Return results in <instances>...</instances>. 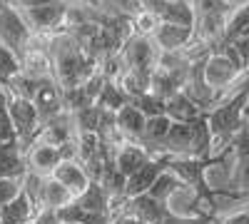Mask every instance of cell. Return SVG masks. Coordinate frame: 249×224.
<instances>
[{"label": "cell", "instance_id": "4fadbf2b", "mask_svg": "<svg viewBox=\"0 0 249 224\" xmlns=\"http://www.w3.org/2000/svg\"><path fill=\"white\" fill-rule=\"evenodd\" d=\"M50 177H55L62 187L70 190L75 199H77V197H82V194L88 192V187L92 185V179L88 177L85 167H82L77 159H65V162H60L57 170H55Z\"/></svg>", "mask_w": 249, "mask_h": 224}, {"label": "cell", "instance_id": "8fae6325", "mask_svg": "<svg viewBox=\"0 0 249 224\" xmlns=\"http://www.w3.org/2000/svg\"><path fill=\"white\" fill-rule=\"evenodd\" d=\"M147 122H150V117L132 103L127 107H122L120 112H115V127H117L120 137L127 142H142L144 132H147Z\"/></svg>", "mask_w": 249, "mask_h": 224}, {"label": "cell", "instance_id": "83f0119b", "mask_svg": "<svg viewBox=\"0 0 249 224\" xmlns=\"http://www.w3.org/2000/svg\"><path fill=\"white\" fill-rule=\"evenodd\" d=\"M247 122H249V107H247Z\"/></svg>", "mask_w": 249, "mask_h": 224}, {"label": "cell", "instance_id": "5b68a950", "mask_svg": "<svg viewBox=\"0 0 249 224\" xmlns=\"http://www.w3.org/2000/svg\"><path fill=\"white\" fill-rule=\"evenodd\" d=\"M65 159H77L75 142H70L65 147H53V145H45V142H33L25 150L28 172L37 174V177H50L57 170L60 162H65Z\"/></svg>", "mask_w": 249, "mask_h": 224}, {"label": "cell", "instance_id": "277c9868", "mask_svg": "<svg viewBox=\"0 0 249 224\" xmlns=\"http://www.w3.org/2000/svg\"><path fill=\"white\" fill-rule=\"evenodd\" d=\"M33 40H35V35L28 28L25 17L18 10L0 3V43H3L8 50H13L15 57L23 63V57L28 55Z\"/></svg>", "mask_w": 249, "mask_h": 224}, {"label": "cell", "instance_id": "f1b7e54d", "mask_svg": "<svg viewBox=\"0 0 249 224\" xmlns=\"http://www.w3.org/2000/svg\"><path fill=\"white\" fill-rule=\"evenodd\" d=\"M72 224H77V222H72Z\"/></svg>", "mask_w": 249, "mask_h": 224}, {"label": "cell", "instance_id": "ba28073f", "mask_svg": "<svg viewBox=\"0 0 249 224\" xmlns=\"http://www.w3.org/2000/svg\"><path fill=\"white\" fill-rule=\"evenodd\" d=\"M167 165H170V155H160V157H152L140 172H135L132 177H127L124 199H135V197L147 194L152 190V185L160 179V174L167 172Z\"/></svg>", "mask_w": 249, "mask_h": 224}, {"label": "cell", "instance_id": "6da1fadb", "mask_svg": "<svg viewBox=\"0 0 249 224\" xmlns=\"http://www.w3.org/2000/svg\"><path fill=\"white\" fill-rule=\"evenodd\" d=\"M50 55H53V68H55V80L62 90H77L92 80L97 72V63L77 45V40L70 33H57L50 37Z\"/></svg>", "mask_w": 249, "mask_h": 224}, {"label": "cell", "instance_id": "cb8c5ba5", "mask_svg": "<svg viewBox=\"0 0 249 224\" xmlns=\"http://www.w3.org/2000/svg\"><path fill=\"white\" fill-rule=\"evenodd\" d=\"M3 5L18 10V13H28V10H35V8H43V5H50V3H57V0H0Z\"/></svg>", "mask_w": 249, "mask_h": 224}, {"label": "cell", "instance_id": "44dd1931", "mask_svg": "<svg viewBox=\"0 0 249 224\" xmlns=\"http://www.w3.org/2000/svg\"><path fill=\"white\" fill-rule=\"evenodd\" d=\"M8 142H18V132L8 110V92L0 85V145H8Z\"/></svg>", "mask_w": 249, "mask_h": 224}, {"label": "cell", "instance_id": "7402d4cb", "mask_svg": "<svg viewBox=\"0 0 249 224\" xmlns=\"http://www.w3.org/2000/svg\"><path fill=\"white\" fill-rule=\"evenodd\" d=\"M130 15H132L135 33H140V35H147V37H152V33H155V30L162 25V20H160L157 15H152L150 10H144V8H137V10H132Z\"/></svg>", "mask_w": 249, "mask_h": 224}, {"label": "cell", "instance_id": "603a6c76", "mask_svg": "<svg viewBox=\"0 0 249 224\" xmlns=\"http://www.w3.org/2000/svg\"><path fill=\"white\" fill-rule=\"evenodd\" d=\"M132 105H137L147 117H160V115H167V100H162L157 95H142L137 100H132Z\"/></svg>", "mask_w": 249, "mask_h": 224}, {"label": "cell", "instance_id": "8992f818", "mask_svg": "<svg viewBox=\"0 0 249 224\" xmlns=\"http://www.w3.org/2000/svg\"><path fill=\"white\" fill-rule=\"evenodd\" d=\"M160 50L155 45V40L147 37V35H140V33H132L124 45L120 48V57L124 63V70H150L155 72L157 63H160Z\"/></svg>", "mask_w": 249, "mask_h": 224}, {"label": "cell", "instance_id": "3957f363", "mask_svg": "<svg viewBox=\"0 0 249 224\" xmlns=\"http://www.w3.org/2000/svg\"><path fill=\"white\" fill-rule=\"evenodd\" d=\"M8 92V110H10V117H13V125H15V132H18V142L23 152L37 139V132L43 127V120H40V112L35 107L33 100L18 95V92Z\"/></svg>", "mask_w": 249, "mask_h": 224}, {"label": "cell", "instance_id": "9a60e30c", "mask_svg": "<svg viewBox=\"0 0 249 224\" xmlns=\"http://www.w3.org/2000/svg\"><path fill=\"white\" fill-rule=\"evenodd\" d=\"M25 174H28V165L20 142L0 145V179H23Z\"/></svg>", "mask_w": 249, "mask_h": 224}, {"label": "cell", "instance_id": "5bb4252c", "mask_svg": "<svg viewBox=\"0 0 249 224\" xmlns=\"http://www.w3.org/2000/svg\"><path fill=\"white\" fill-rule=\"evenodd\" d=\"M37 214H40L37 205L23 187V192H20L10 205H5L3 209H0V222L3 224H30Z\"/></svg>", "mask_w": 249, "mask_h": 224}, {"label": "cell", "instance_id": "ac0fdd59", "mask_svg": "<svg viewBox=\"0 0 249 224\" xmlns=\"http://www.w3.org/2000/svg\"><path fill=\"white\" fill-rule=\"evenodd\" d=\"M130 103H132V97L120 87L117 80H107L105 87H102V92H100V97H97V107L107 110V112H120Z\"/></svg>", "mask_w": 249, "mask_h": 224}, {"label": "cell", "instance_id": "52a82bcc", "mask_svg": "<svg viewBox=\"0 0 249 224\" xmlns=\"http://www.w3.org/2000/svg\"><path fill=\"white\" fill-rule=\"evenodd\" d=\"M222 190H230L234 199L249 197V127H244L234 139V170L230 177V187Z\"/></svg>", "mask_w": 249, "mask_h": 224}, {"label": "cell", "instance_id": "484cf974", "mask_svg": "<svg viewBox=\"0 0 249 224\" xmlns=\"http://www.w3.org/2000/svg\"><path fill=\"white\" fill-rule=\"evenodd\" d=\"M219 224H249V207L234 209L230 214H219Z\"/></svg>", "mask_w": 249, "mask_h": 224}, {"label": "cell", "instance_id": "ffe728a7", "mask_svg": "<svg viewBox=\"0 0 249 224\" xmlns=\"http://www.w3.org/2000/svg\"><path fill=\"white\" fill-rule=\"evenodd\" d=\"M184 187V182L177 177V174H172V172H162L160 174V179L152 185V190L147 192L150 197H155V199H160V202H167L177 190H182Z\"/></svg>", "mask_w": 249, "mask_h": 224}, {"label": "cell", "instance_id": "30bf717a", "mask_svg": "<svg viewBox=\"0 0 249 224\" xmlns=\"http://www.w3.org/2000/svg\"><path fill=\"white\" fill-rule=\"evenodd\" d=\"M150 159H152V155L144 150L140 142L122 139L120 145H115V150H112V162H115V167H117L124 177H132L135 172H140Z\"/></svg>", "mask_w": 249, "mask_h": 224}, {"label": "cell", "instance_id": "9c48e42d", "mask_svg": "<svg viewBox=\"0 0 249 224\" xmlns=\"http://www.w3.org/2000/svg\"><path fill=\"white\" fill-rule=\"evenodd\" d=\"M152 40H155L160 52H182L192 45L195 28L192 25H179V23H162L152 33Z\"/></svg>", "mask_w": 249, "mask_h": 224}, {"label": "cell", "instance_id": "7a4b0ae2", "mask_svg": "<svg viewBox=\"0 0 249 224\" xmlns=\"http://www.w3.org/2000/svg\"><path fill=\"white\" fill-rule=\"evenodd\" d=\"M247 107H249V75L242 80V85L230 97L222 100L214 110L207 112V122H210L212 142H214V155L232 150L239 132L249 127Z\"/></svg>", "mask_w": 249, "mask_h": 224}, {"label": "cell", "instance_id": "2e32d148", "mask_svg": "<svg viewBox=\"0 0 249 224\" xmlns=\"http://www.w3.org/2000/svg\"><path fill=\"white\" fill-rule=\"evenodd\" d=\"M207 115L204 107H199L190 95L184 92H177L167 100V117L175 120V122H184V125H192V122L202 120Z\"/></svg>", "mask_w": 249, "mask_h": 224}, {"label": "cell", "instance_id": "d4e9b609", "mask_svg": "<svg viewBox=\"0 0 249 224\" xmlns=\"http://www.w3.org/2000/svg\"><path fill=\"white\" fill-rule=\"evenodd\" d=\"M219 214L214 217H197V219H187V217H177V214H167L162 224H217Z\"/></svg>", "mask_w": 249, "mask_h": 224}, {"label": "cell", "instance_id": "f546056e", "mask_svg": "<svg viewBox=\"0 0 249 224\" xmlns=\"http://www.w3.org/2000/svg\"><path fill=\"white\" fill-rule=\"evenodd\" d=\"M0 224H3V222H0Z\"/></svg>", "mask_w": 249, "mask_h": 224}, {"label": "cell", "instance_id": "e0dca14e", "mask_svg": "<svg viewBox=\"0 0 249 224\" xmlns=\"http://www.w3.org/2000/svg\"><path fill=\"white\" fill-rule=\"evenodd\" d=\"M117 83L132 100H137L142 95L152 92V72L150 70H124Z\"/></svg>", "mask_w": 249, "mask_h": 224}, {"label": "cell", "instance_id": "7c38bea8", "mask_svg": "<svg viewBox=\"0 0 249 224\" xmlns=\"http://www.w3.org/2000/svg\"><path fill=\"white\" fill-rule=\"evenodd\" d=\"M75 137H77V132H75L72 112H62L60 117L45 122L40 127L35 142H45V145H53V147H65L70 142H75Z\"/></svg>", "mask_w": 249, "mask_h": 224}, {"label": "cell", "instance_id": "4316f807", "mask_svg": "<svg viewBox=\"0 0 249 224\" xmlns=\"http://www.w3.org/2000/svg\"><path fill=\"white\" fill-rule=\"evenodd\" d=\"M110 224H142L140 219H135L132 214H127V212H112V219H110Z\"/></svg>", "mask_w": 249, "mask_h": 224}, {"label": "cell", "instance_id": "d6986e66", "mask_svg": "<svg viewBox=\"0 0 249 224\" xmlns=\"http://www.w3.org/2000/svg\"><path fill=\"white\" fill-rule=\"evenodd\" d=\"M23 72V65H20V60L15 57L13 50H8L3 43H0V85L3 87H10L13 80Z\"/></svg>", "mask_w": 249, "mask_h": 224}]
</instances>
